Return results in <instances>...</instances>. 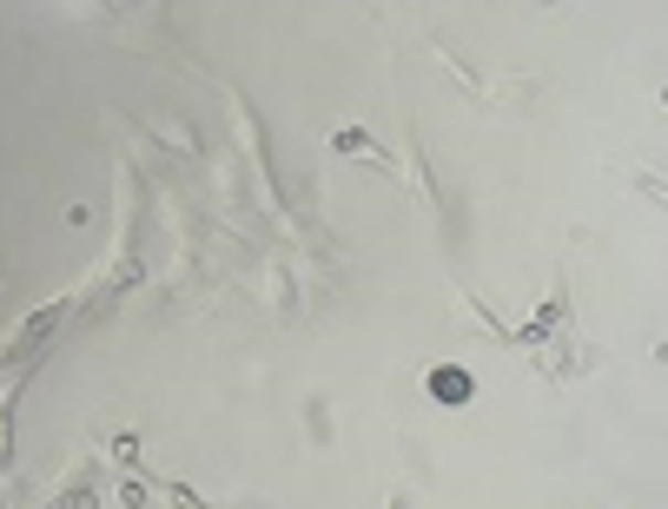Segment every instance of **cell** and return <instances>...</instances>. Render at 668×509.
<instances>
[{
    "instance_id": "2",
    "label": "cell",
    "mask_w": 668,
    "mask_h": 509,
    "mask_svg": "<svg viewBox=\"0 0 668 509\" xmlns=\"http://www.w3.org/2000/svg\"><path fill=\"white\" fill-rule=\"evenodd\" d=\"M331 152H344V159H371L378 172H391V152L371 139V132H358V126H344V132H331Z\"/></svg>"
},
{
    "instance_id": "1",
    "label": "cell",
    "mask_w": 668,
    "mask_h": 509,
    "mask_svg": "<svg viewBox=\"0 0 668 509\" xmlns=\"http://www.w3.org/2000/svg\"><path fill=\"white\" fill-rule=\"evenodd\" d=\"M424 384H431V397H437V404H450V411H457V404H470V397H477V378H470V371H464V364H437V371H431V378H424Z\"/></svg>"
},
{
    "instance_id": "3",
    "label": "cell",
    "mask_w": 668,
    "mask_h": 509,
    "mask_svg": "<svg viewBox=\"0 0 668 509\" xmlns=\"http://www.w3.org/2000/svg\"><path fill=\"white\" fill-rule=\"evenodd\" d=\"M60 311H66V305H46V311H33V318H26V331H20V338H13V344L0 351V364H13L20 351H33V344H40V338H46V331L60 325Z\"/></svg>"
},
{
    "instance_id": "4",
    "label": "cell",
    "mask_w": 668,
    "mask_h": 509,
    "mask_svg": "<svg viewBox=\"0 0 668 509\" xmlns=\"http://www.w3.org/2000/svg\"><path fill=\"white\" fill-rule=\"evenodd\" d=\"M543 7H550V0H543Z\"/></svg>"
}]
</instances>
